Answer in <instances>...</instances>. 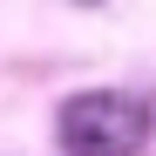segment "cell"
Here are the masks:
<instances>
[{
  "label": "cell",
  "instance_id": "cell-1",
  "mask_svg": "<svg viewBox=\"0 0 156 156\" xmlns=\"http://www.w3.org/2000/svg\"><path fill=\"white\" fill-rule=\"evenodd\" d=\"M61 156H136L149 143V102L129 88H82L55 109Z\"/></svg>",
  "mask_w": 156,
  "mask_h": 156
}]
</instances>
